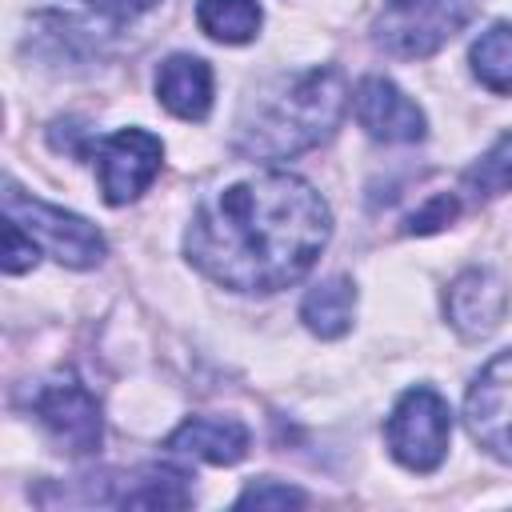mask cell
Segmentation results:
<instances>
[{
	"label": "cell",
	"mask_w": 512,
	"mask_h": 512,
	"mask_svg": "<svg viewBox=\"0 0 512 512\" xmlns=\"http://www.w3.org/2000/svg\"><path fill=\"white\" fill-rule=\"evenodd\" d=\"M4 212L60 264L68 268H96L108 252L104 236L96 224H88L84 216L76 212H64L56 204H44L36 196H24L12 180L4 184Z\"/></svg>",
	"instance_id": "5b68a950"
},
{
	"label": "cell",
	"mask_w": 512,
	"mask_h": 512,
	"mask_svg": "<svg viewBox=\"0 0 512 512\" xmlns=\"http://www.w3.org/2000/svg\"><path fill=\"white\" fill-rule=\"evenodd\" d=\"M196 24L216 44H248L256 40L264 12L256 0H196Z\"/></svg>",
	"instance_id": "9a60e30c"
},
{
	"label": "cell",
	"mask_w": 512,
	"mask_h": 512,
	"mask_svg": "<svg viewBox=\"0 0 512 512\" xmlns=\"http://www.w3.org/2000/svg\"><path fill=\"white\" fill-rule=\"evenodd\" d=\"M352 112H356V124L380 144H416L428 132V120H424L420 104L412 96H404L384 76H364L356 84Z\"/></svg>",
	"instance_id": "9c48e42d"
},
{
	"label": "cell",
	"mask_w": 512,
	"mask_h": 512,
	"mask_svg": "<svg viewBox=\"0 0 512 512\" xmlns=\"http://www.w3.org/2000/svg\"><path fill=\"white\" fill-rule=\"evenodd\" d=\"M456 212H460V200H456L452 192H440V196H432L424 208H416V212L408 216L404 232H408V236H428V232H440L444 224H452V220H456Z\"/></svg>",
	"instance_id": "ffe728a7"
},
{
	"label": "cell",
	"mask_w": 512,
	"mask_h": 512,
	"mask_svg": "<svg viewBox=\"0 0 512 512\" xmlns=\"http://www.w3.org/2000/svg\"><path fill=\"white\" fill-rule=\"evenodd\" d=\"M464 424L488 456L512 464V348L476 372L464 396Z\"/></svg>",
	"instance_id": "ba28073f"
},
{
	"label": "cell",
	"mask_w": 512,
	"mask_h": 512,
	"mask_svg": "<svg viewBox=\"0 0 512 512\" xmlns=\"http://www.w3.org/2000/svg\"><path fill=\"white\" fill-rule=\"evenodd\" d=\"M156 100L176 120H204L212 112V68L192 52H176L156 68Z\"/></svg>",
	"instance_id": "7c38bea8"
},
{
	"label": "cell",
	"mask_w": 512,
	"mask_h": 512,
	"mask_svg": "<svg viewBox=\"0 0 512 512\" xmlns=\"http://www.w3.org/2000/svg\"><path fill=\"white\" fill-rule=\"evenodd\" d=\"M352 312H356V284L348 276H332L320 280L316 288H308V296L300 300V320L312 336L320 340H336L352 328Z\"/></svg>",
	"instance_id": "5bb4252c"
},
{
	"label": "cell",
	"mask_w": 512,
	"mask_h": 512,
	"mask_svg": "<svg viewBox=\"0 0 512 512\" xmlns=\"http://www.w3.org/2000/svg\"><path fill=\"white\" fill-rule=\"evenodd\" d=\"M480 0H384L372 20V40L396 60L436 56L476 16Z\"/></svg>",
	"instance_id": "3957f363"
},
{
	"label": "cell",
	"mask_w": 512,
	"mask_h": 512,
	"mask_svg": "<svg viewBox=\"0 0 512 512\" xmlns=\"http://www.w3.org/2000/svg\"><path fill=\"white\" fill-rule=\"evenodd\" d=\"M92 156H96L104 204L120 208V204H132L156 180L160 160H164V144L148 128H120L112 136H100L92 144Z\"/></svg>",
	"instance_id": "8992f818"
},
{
	"label": "cell",
	"mask_w": 512,
	"mask_h": 512,
	"mask_svg": "<svg viewBox=\"0 0 512 512\" xmlns=\"http://www.w3.org/2000/svg\"><path fill=\"white\" fill-rule=\"evenodd\" d=\"M156 4H160V0H88V8L100 12V16L112 20V24H128V20L144 16V12L156 8Z\"/></svg>",
	"instance_id": "44dd1931"
},
{
	"label": "cell",
	"mask_w": 512,
	"mask_h": 512,
	"mask_svg": "<svg viewBox=\"0 0 512 512\" xmlns=\"http://www.w3.org/2000/svg\"><path fill=\"white\" fill-rule=\"evenodd\" d=\"M348 80L336 64L264 80L240 108L232 148L252 160H292L320 148L344 120Z\"/></svg>",
	"instance_id": "7a4b0ae2"
},
{
	"label": "cell",
	"mask_w": 512,
	"mask_h": 512,
	"mask_svg": "<svg viewBox=\"0 0 512 512\" xmlns=\"http://www.w3.org/2000/svg\"><path fill=\"white\" fill-rule=\"evenodd\" d=\"M164 448L204 464H236L248 452V428L236 416H192L164 440Z\"/></svg>",
	"instance_id": "8fae6325"
},
{
	"label": "cell",
	"mask_w": 512,
	"mask_h": 512,
	"mask_svg": "<svg viewBox=\"0 0 512 512\" xmlns=\"http://www.w3.org/2000/svg\"><path fill=\"white\" fill-rule=\"evenodd\" d=\"M448 436H452V408L428 384L408 388L384 424L388 452L408 472H436L448 456Z\"/></svg>",
	"instance_id": "277c9868"
},
{
	"label": "cell",
	"mask_w": 512,
	"mask_h": 512,
	"mask_svg": "<svg viewBox=\"0 0 512 512\" xmlns=\"http://www.w3.org/2000/svg\"><path fill=\"white\" fill-rule=\"evenodd\" d=\"M32 412L68 456H92L104 440L100 400L76 376H56L40 384V392L32 396Z\"/></svg>",
	"instance_id": "52a82bcc"
},
{
	"label": "cell",
	"mask_w": 512,
	"mask_h": 512,
	"mask_svg": "<svg viewBox=\"0 0 512 512\" xmlns=\"http://www.w3.org/2000/svg\"><path fill=\"white\" fill-rule=\"evenodd\" d=\"M40 260V244L8 216L4 220V252H0V268L8 272V276H20V272H28L32 264Z\"/></svg>",
	"instance_id": "d6986e66"
},
{
	"label": "cell",
	"mask_w": 512,
	"mask_h": 512,
	"mask_svg": "<svg viewBox=\"0 0 512 512\" xmlns=\"http://www.w3.org/2000/svg\"><path fill=\"white\" fill-rule=\"evenodd\" d=\"M116 508H188L192 484L184 468L172 464H144L124 476V488L112 496Z\"/></svg>",
	"instance_id": "4fadbf2b"
},
{
	"label": "cell",
	"mask_w": 512,
	"mask_h": 512,
	"mask_svg": "<svg viewBox=\"0 0 512 512\" xmlns=\"http://www.w3.org/2000/svg\"><path fill=\"white\" fill-rule=\"evenodd\" d=\"M460 192H468L472 200H496L512 192V132H504L476 164L464 168Z\"/></svg>",
	"instance_id": "e0dca14e"
},
{
	"label": "cell",
	"mask_w": 512,
	"mask_h": 512,
	"mask_svg": "<svg viewBox=\"0 0 512 512\" xmlns=\"http://www.w3.org/2000/svg\"><path fill=\"white\" fill-rule=\"evenodd\" d=\"M508 288L492 268H464L444 292V316L464 340H484L504 324Z\"/></svg>",
	"instance_id": "30bf717a"
},
{
	"label": "cell",
	"mask_w": 512,
	"mask_h": 512,
	"mask_svg": "<svg viewBox=\"0 0 512 512\" xmlns=\"http://www.w3.org/2000/svg\"><path fill=\"white\" fill-rule=\"evenodd\" d=\"M468 64H472V76L496 92V96H512V24H492L484 28L472 48H468Z\"/></svg>",
	"instance_id": "2e32d148"
},
{
	"label": "cell",
	"mask_w": 512,
	"mask_h": 512,
	"mask_svg": "<svg viewBox=\"0 0 512 512\" xmlns=\"http://www.w3.org/2000/svg\"><path fill=\"white\" fill-rule=\"evenodd\" d=\"M300 504H308V496L280 480H256L236 496V508H300Z\"/></svg>",
	"instance_id": "ac0fdd59"
},
{
	"label": "cell",
	"mask_w": 512,
	"mask_h": 512,
	"mask_svg": "<svg viewBox=\"0 0 512 512\" xmlns=\"http://www.w3.org/2000/svg\"><path fill=\"white\" fill-rule=\"evenodd\" d=\"M332 236L324 196L292 172H256L204 196L184 228L188 264L232 292H280L312 272Z\"/></svg>",
	"instance_id": "6da1fadb"
}]
</instances>
